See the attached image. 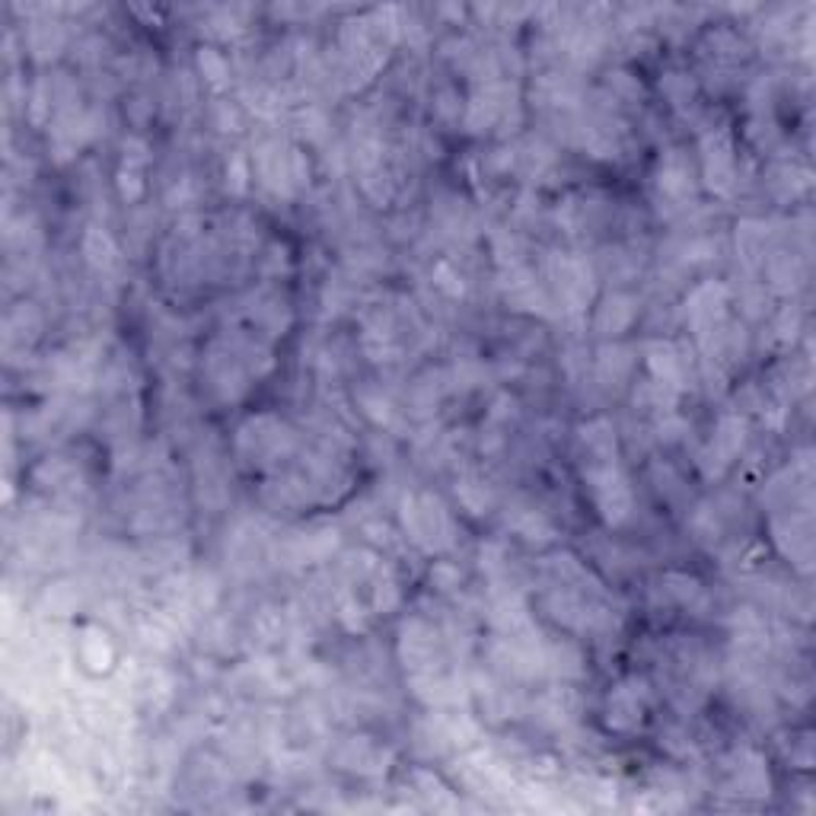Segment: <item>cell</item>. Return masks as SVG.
<instances>
[{
	"mask_svg": "<svg viewBox=\"0 0 816 816\" xmlns=\"http://www.w3.org/2000/svg\"><path fill=\"white\" fill-rule=\"evenodd\" d=\"M706 156V179L714 191H731L734 186V150L727 135H708L702 144Z\"/></svg>",
	"mask_w": 816,
	"mask_h": 816,
	"instance_id": "2",
	"label": "cell"
},
{
	"mask_svg": "<svg viewBox=\"0 0 816 816\" xmlns=\"http://www.w3.org/2000/svg\"><path fill=\"white\" fill-rule=\"evenodd\" d=\"M644 718V686L641 683H622L609 692V724L616 731H634Z\"/></svg>",
	"mask_w": 816,
	"mask_h": 816,
	"instance_id": "3",
	"label": "cell"
},
{
	"mask_svg": "<svg viewBox=\"0 0 816 816\" xmlns=\"http://www.w3.org/2000/svg\"><path fill=\"white\" fill-rule=\"evenodd\" d=\"M93 240H96V236H93V233H90V240H86V253H90V259H93V261H100V256H96V253H93ZM100 253H103V261H112V246H109V243H106V246H103V249H100Z\"/></svg>",
	"mask_w": 816,
	"mask_h": 816,
	"instance_id": "5",
	"label": "cell"
},
{
	"mask_svg": "<svg viewBox=\"0 0 816 816\" xmlns=\"http://www.w3.org/2000/svg\"><path fill=\"white\" fill-rule=\"evenodd\" d=\"M657 183H661L664 195H669V198H689L692 195V173H689V166L679 156H667L664 160Z\"/></svg>",
	"mask_w": 816,
	"mask_h": 816,
	"instance_id": "4",
	"label": "cell"
},
{
	"mask_svg": "<svg viewBox=\"0 0 816 816\" xmlns=\"http://www.w3.org/2000/svg\"><path fill=\"white\" fill-rule=\"evenodd\" d=\"M584 482H587L591 494H594L599 517L606 520L609 526H622L631 517L634 498H631L629 479H626L616 453H609V456H591L587 466H584Z\"/></svg>",
	"mask_w": 816,
	"mask_h": 816,
	"instance_id": "1",
	"label": "cell"
}]
</instances>
